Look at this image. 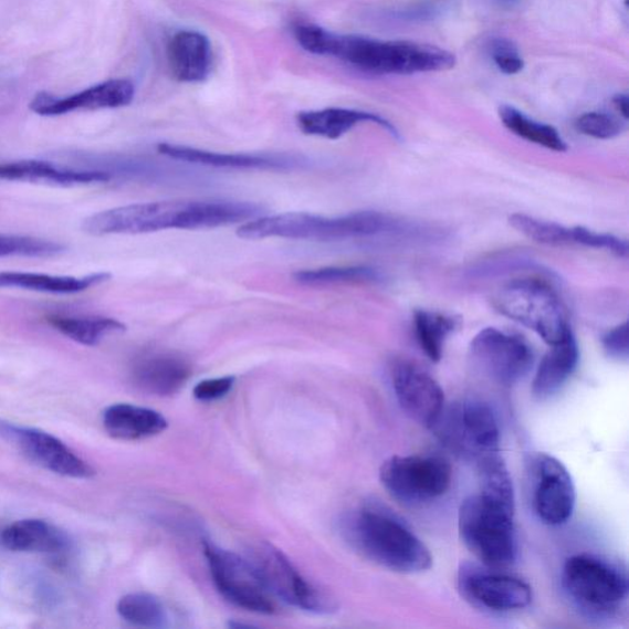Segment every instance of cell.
Wrapping results in <instances>:
<instances>
[{"label": "cell", "instance_id": "f546056e", "mask_svg": "<svg viewBox=\"0 0 629 629\" xmlns=\"http://www.w3.org/2000/svg\"><path fill=\"white\" fill-rule=\"evenodd\" d=\"M117 612L126 622L137 627L161 628L168 622L163 602L147 593L125 595L117 604Z\"/></svg>", "mask_w": 629, "mask_h": 629}, {"label": "cell", "instance_id": "d4e9b609", "mask_svg": "<svg viewBox=\"0 0 629 629\" xmlns=\"http://www.w3.org/2000/svg\"><path fill=\"white\" fill-rule=\"evenodd\" d=\"M109 279L112 274L107 272L93 273L81 279L32 272H0V289H18L49 294H78Z\"/></svg>", "mask_w": 629, "mask_h": 629}, {"label": "cell", "instance_id": "4fadbf2b", "mask_svg": "<svg viewBox=\"0 0 629 629\" xmlns=\"http://www.w3.org/2000/svg\"><path fill=\"white\" fill-rule=\"evenodd\" d=\"M459 590L473 606L492 612L523 610L533 601V589L522 578L485 566L463 563Z\"/></svg>", "mask_w": 629, "mask_h": 629}, {"label": "cell", "instance_id": "1f68e13d", "mask_svg": "<svg viewBox=\"0 0 629 629\" xmlns=\"http://www.w3.org/2000/svg\"><path fill=\"white\" fill-rule=\"evenodd\" d=\"M511 226L527 239L538 244L563 247L573 244L572 228H566L547 220L537 219L523 213L510 217Z\"/></svg>", "mask_w": 629, "mask_h": 629}, {"label": "cell", "instance_id": "277c9868", "mask_svg": "<svg viewBox=\"0 0 629 629\" xmlns=\"http://www.w3.org/2000/svg\"><path fill=\"white\" fill-rule=\"evenodd\" d=\"M331 56L374 74L411 75L450 71L457 57L444 49L413 41H380L337 35Z\"/></svg>", "mask_w": 629, "mask_h": 629}, {"label": "cell", "instance_id": "60d3db41", "mask_svg": "<svg viewBox=\"0 0 629 629\" xmlns=\"http://www.w3.org/2000/svg\"><path fill=\"white\" fill-rule=\"evenodd\" d=\"M499 2L503 3V4H510L512 6L513 3L516 2V0H499Z\"/></svg>", "mask_w": 629, "mask_h": 629}, {"label": "cell", "instance_id": "6da1fadb", "mask_svg": "<svg viewBox=\"0 0 629 629\" xmlns=\"http://www.w3.org/2000/svg\"><path fill=\"white\" fill-rule=\"evenodd\" d=\"M261 214L262 207L251 202L161 201L107 209L87 217L83 230L94 237L205 230L250 222Z\"/></svg>", "mask_w": 629, "mask_h": 629}, {"label": "cell", "instance_id": "4316f807", "mask_svg": "<svg viewBox=\"0 0 629 629\" xmlns=\"http://www.w3.org/2000/svg\"><path fill=\"white\" fill-rule=\"evenodd\" d=\"M48 324L65 337L87 347H94L108 335L125 333L126 325L106 316L50 315Z\"/></svg>", "mask_w": 629, "mask_h": 629}, {"label": "cell", "instance_id": "30bf717a", "mask_svg": "<svg viewBox=\"0 0 629 629\" xmlns=\"http://www.w3.org/2000/svg\"><path fill=\"white\" fill-rule=\"evenodd\" d=\"M205 556L213 581L224 598L241 609L272 615L277 611L274 596L250 559L205 541Z\"/></svg>", "mask_w": 629, "mask_h": 629}, {"label": "cell", "instance_id": "8d00e7d4", "mask_svg": "<svg viewBox=\"0 0 629 629\" xmlns=\"http://www.w3.org/2000/svg\"><path fill=\"white\" fill-rule=\"evenodd\" d=\"M489 51L496 69L506 75L521 73L525 67L521 52L510 39H493Z\"/></svg>", "mask_w": 629, "mask_h": 629}, {"label": "cell", "instance_id": "e0dca14e", "mask_svg": "<svg viewBox=\"0 0 629 629\" xmlns=\"http://www.w3.org/2000/svg\"><path fill=\"white\" fill-rule=\"evenodd\" d=\"M136 86L128 80H112L70 96L39 93L30 109L40 116L53 117L80 112V109H103L126 107L135 101Z\"/></svg>", "mask_w": 629, "mask_h": 629}, {"label": "cell", "instance_id": "44dd1931", "mask_svg": "<svg viewBox=\"0 0 629 629\" xmlns=\"http://www.w3.org/2000/svg\"><path fill=\"white\" fill-rule=\"evenodd\" d=\"M297 127L304 135L338 139L360 124H375L399 138V132L388 119L359 109L329 107L317 112H304L296 116Z\"/></svg>", "mask_w": 629, "mask_h": 629}, {"label": "cell", "instance_id": "484cf974", "mask_svg": "<svg viewBox=\"0 0 629 629\" xmlns=\"http://www.w3.org/2000/svg\"><path fill=\"white\" fill-rule=\"evenodd\" d=\"M158 151L164 157L185 163L203 165V167L219 169H282L285 161L277 158H269L261 156H249V154H226L208 151L186 146L170 145V143H160Z\"/></svg>", "mask_w": 629, "mask_h": 629}, {"label": "cell", "instance_id": "8fae6325", "mask_svg": "<svg viewBox=\"0 0 629 629\" xmlns=\"http://www.w3.org/2000/svg\"><path fill=\"white\" fill-rule=\"evenodd\" d=\"M251 563L274 598L307 612L336 610L335 600L308 581L280 548L263 543L251 551Z\"/></svg>", "mask_w": 629, "mask_h": 629}, {"label": "cell", "instance_id": "74e56055", "mask_svg": "<svg viewBox=\"0 0 629 629\" xmlns=\"http://www.w3.org/2000/svg\"><path fill=\"white\" fill-rule=\"evenodd\" d=\"M234 384V377L203 380L195 386V399L202 402H213L223 399L233 389Z\"/></svg>", "mask_w": 629, "mask_h": 629}, {"label": "cell", "instance_id": "8992f818", "mask_svg": "<svg viewBox=\"0 0 629 629\" xmlns=\"http://www.w3.org/2000/svg\"><path fill=\"white\" fill-rule=\"evenodd\" d=\"M493 303L502 315L533 329L549 346L573 334L558 294L543 280L506 283L496 291Z\"/></svg>", "mask_w": 629, "mask_h": 629}, {"label": "cell", "instance_id": "4dcf8cb0", "mask_svg": "<svg viewBox=\"0 0 629 629\" xmlns=\"http://www.w3.org/2000/svg\"><path fill=\"white\" fill-rule=\"evenodd\" d=\"M294 281L308 286L373 283L379 280L377 271L369 268H325L297 271Z\"/></svg>", "mask_w": 629, "mask_h": 629}, {"label": "cell", "instance_id": "f35d334b", "mask_svg": "<svg viewBox=\"0 0 629 629\" xmlns=\"http://www.w3.org/2000/svg\"><path fill=\"white\" fill-rule=\"evenodd\" d=\"M606 355L617 359L627 360L629 355L628 324L618 325L602 338Z\"/></svg>", "mask_w": 629, "mask_h": 629}, {"label": "cell", "instance_id": "2e32d148", "mask_svg": "<svg viewBox=\"0 0 629 629\" xmlns=\"http://www.w3.org/2000/svg\"><path fill=\"white\" fill-rule=\"evenodd\" d=\"M392 388L402 411L415 422L433 428L445 407L439 382L417 364L397 361L391 371Z\"/></svg>", "mask_w": 629, "mask_h": 629}, {"label": "cell", "instance_id": "d590c367", "mask_svg": "<svg viewBox=\"0 0 629 629\" xmlns=\"http://www.w3.org/2000/svg\"><path fill=\"white\" fill-rule=\"evenodd\" d=\"M294 36L300 46L317 56H329L334 32L314 24H300L294 28Z\"/></svg>", "mask_w": 629, "mask_h": 629}, {"label": "cell", "instance_id": "836d02e7", "mask_svg": "<svg viewBox=\"0 0 629 629\" xmlns=\"http://www.w3.org/2000/svg\"><path fill=\"white\" fill-rule=\"evenodd\" d=\"M581 135L596 139H612L620 136L625 129L622 120L604 113H587L576 123Z\"/></svg>", "mask_w": 629, "mask_h": 629}, {"label": "cell", "instance_id": "5b68a950", "mask_svg": "<svg viewBox=\"0 0 629 629\" xmlns=\"http://www.w3.org/2000/svg\"><path fill=\"white\" fill-rule=\"evenodd\" d=\"M514 517L515 502L481 492L462 502L459 534L481 565L494 569L513 565L517 554Z\"/></svg>", "mask_w": 629, "mask_h": 629}, {"label": "cell", "instance_id": "9c48e42d", "mask_svg": "<svg viewBox=\"0 0 629 629\" xmlns=\"http://www.w3.org/2000/svg\"><path fill=\"white\" fill-rule=\"evenodd\" d=\"M382 488L394 500L417 506L433 502L450 489V463L437 455H395L379 471Z\"/></svg>", "mask_w": 629, "mask_h": 629}, {"label": "cell", "instance_id": "f1b7e54d", "mask_svg": "<svg viewBox=\"0 0 629 629\" xmlns=\"http://www.w3.org/2000/svg\"><path fill=\"white\" fill-rule=\"evenodd\" d=\"M413 322L419 346L430 360L439 361L443 357L448 337L458 326V319L436 312L418 311Z\"/></svg>", "mask_w": 629, "mask_h": 629}, {"label": "cell", "instance_id": "ba28073f", "mask_svg": "<svg viewBox=\"0 0 629 629\" xmlns=\"http://www.w3.org/2000/svg\"><path fill=\"white\" fill-rule=\"evenodd\" d=\"M432 429L441 443L462 459L479 462L501 451L499 422L492 408L482 401L445 405Z\"/></svg>", "mask_w": 629, "mask_h": 629}, {"label": "cell", "instance_id": "7a4b0ae2", "mask_svg": "<svg viewBox=\"0 0 629 629\" xmlns=\"http://www.w3.org/2000/svg\"><path fill=\"white\" fill-rule=\"evenodd\" d=\"M342 533L358 554L385 569L417 574L433 565L423 541L401 518L378 504L352 511L342 521Z\"/></svg>", "mask_w": 629, "mask_h": 629}, {"label": "cell", "instance_id": "ab89813d", "mask_svg": "<svg viewBox=\"0 0 629 629\" xmlns=\"http://www.w3.org/2000/svg\"><path fill=\"white\" fill-rule=\"evenodd\" d=\"M614 106L620 115L627 119L628 118V96L626 94H618L614 97Z\"/></svg>", "mask_w": 629, "mask_h": 629}, {"label": "cell", "instance_id": "7c38bea8", "mask_svg": "<svg viewBox=\"0 0 629 629\" xmlns=\"http://www.w3.org/2000/svg\"><path fill=\"white\" fill-rule=\"evenodd\" d=\"M469 359L484 379L510 388L533 367L534 355L523 337L489 327L471 340Z\"/></svg>", "mask_w": 629, "mask_h": 629}, {"label": "cell", "instance_id": "603a6c76", "mask_svg": "<svg viewBox=\"0 0 629 629\" xmlns=\"http://www.w3.org/2000/svg\"><path fill=\"white\" fill-rule=\"evenodd\" d=\"M69 541L61 528L40 518L15 522L0 533V545L13 552L60 554L69 547Z\"/></svg>", "mask_w": 629, "mask_h": 629}, {"label": "cell", "instance_id": "ffe728a7", "mask_svg": "<svg viewBox=\"0 0 629 629\" xmlns=\"http://www.w3.org/2000/svg\"><path fill=\"white\" fill-rule=\"evenodd\" d=\"M168 61L176 81L203 83L212 72L211 42L201 32L179 31L170 40Z\"/></svg>", "mask_w": 629, "mask_h": 629}, {"label": "cell", "instance_id": "d6a6232c", "mask_svg": "<svg viewBox=\"0 0 629 629\" xmlns=\"http://www.w3.org/2000/svg\"><path fill=\"white\" fill-rule=\"evenodd\" d=\"M64 250L62 244L50 240L0 234V258H52Z\"/></svg>", "mask_w": 629, "mask_h": 629}, {"label": "cell", "instance_id": "52a82bcc", "mask_svg": "<svg viewBox=\"0 0 629 629\" xmlns=\"http://www.w3.org/2000/svg\"><path fill=\"white\" fill-rule=\"evenodd\" d=\"M562 583L569 598L594 615H609L628 598L626 569L598 555L569 557L563 567Z\"/></svg>", "mask_w": 629, "mask_h": 629}, {"label": "cell", "instance_id": "9a60e30c", "mask_svg": "<svg viewBox=\"0 0 629 629\" xmlns=\"http://www.w3.org/2000/svg\"><path fill=\"white\" fill-rule=\"evenodd\" d=\"M0 437L12 441L23 454L39 466L64 478L92 479L95 470L76 455L59 438L43 430L0 421Z\"/></svg>", "mask_w": 629, "mask_h": 629}, {"label": "cell", "instance_id": "7402d4cb", "mask_svg": "<svg viewBox=\"0 0 629 629\" xmlns=\"http://www.w3.org/2000/svg\"><path fill=\"white\" fill-rule=\"evenodd\" d=\"M103 424L109 437L125 441L156 437L168 428L167 418L158 411L129 403L107 407Z\"/></svg>", "mask_w": 629, "mask_h": 629}, {"label": "cell", "instance_id": "ac0fdd59", "mask_svg": "<svg viewBox=\"0 0 629 629\" xmlns=\"http://www.w3.org/2000/svg\"><path fill=\"white\" fill-rule=\"evenodd\" d=\"M189 360L175 353L154 352L137 358L132 379L141 391L160 397L179 392L191 377Z\"/></svg>", "mask_w": 629, "mask_h": 629}, {"label": "cell", "instance_id": "5bb4252c", "mask_svg": "<svg viewBox=\"0 0 629 629\" xmlns=\"http://www.w3.org/2000/svg\"><path fill=\"white\" fill-rule=\"evenodd\" d=\"M533 505L539 521L557 526L569 521L577 502L572 474L555 457L537 454L530 462Z\"/></svg>", "mask_w": 629, "mask_h": 629}, {"label": "cell", "instance_id": "d6986e66", "mask_svg": "<svg viewBox=\"0 0 629 629\" xmlns=\"http://www.w3.org/2000/svg\"><path fill=\"white\" fill-rule=\"evenodd\" d=\"M112 174L103 170H81L45 160L28 159L0 163V180L46 184L53 186H78L107 182Z\"/></svg>", "mask_w": 629, "mask_h": 629}, {"label": "cell", "instance_id": "e575fe53", "mask_svg": "<svg viewBox=\"0 0 629 629\" xmlns=\"http://www.w3.org/2000/svg\"><path fill=\"white\" fill-rule=\"evenodd\" d=\"M573 244L588 247L593 249H601L614 253L618 258L626 259L628 256L627 241L611 234L598 233L584 227L572 228Z\"/></svg>", "mask_w": 629, "mask_h": 629}, {"label": "cell", "instance_id": "83f0119b", "mask_svg": "<svg viewBox=\"0 0 629 629\" xmlns=\"http://www.w3.org/2000/svg\"><path fill=\"white\" fill-rule=\"evenodd\" d=\"M500 118L506 129L517 137L548 150L557 153L568 150L566 140L562 138L555 127L537 123V120L527 117L515 107L502 106L500 108Z\"/></svg>", "mask_w": 629, "mask_h": 629}, {"label": "cell", "instance_id": "3957f363", "mask_svg": "<svg viewBox=\"0 0 629 629\" xmlns=\"http://www.w3.org/2000/svg\"><path fill=\"white\" fill-rule=\"evenodd\" d=\"M397 223L389 216L366 211L327 218L311 213L259 217L241 226L237 234L245 240L282 238L306 241H344L391 233Z\"/></svg>", "mask_w": 629, "mask_h": 629}, {"label": "cell", "instance_id": "cb8c5ba5", "mask_svg": "<svg viewBox=\"0 0 629 629\" xmlns=\"http://www.w3.org/2000/svg\"><path fill=\"white\" fill-rule=\"evenodd\" d=\"M578 363L579 347L573 334L552 345L537 368L533 381L534 396L539 400L554 396L576 371Z\"/></svg>", "mask_w": 629, "mask_h": 629}]
</instances>
